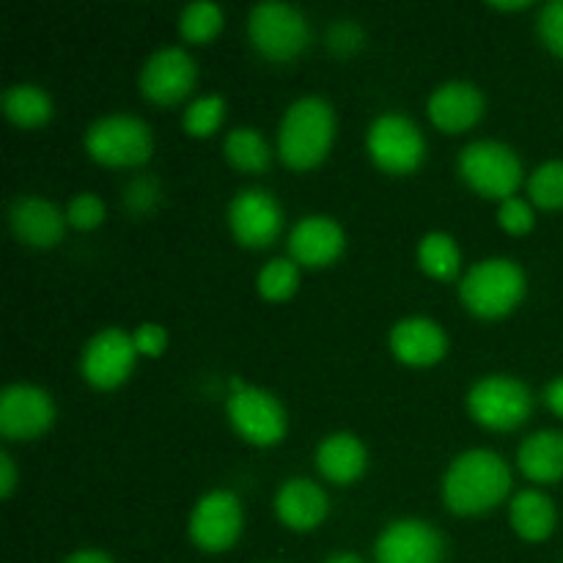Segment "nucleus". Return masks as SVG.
<instances>
[{
    "mask_svg": "<svg viewBox=\"0 0 563 563\" xmlns=\"http://www.w3.org/2000/svg\"><path fill=\"white\" fill-rule=\"evenodd\" d=\"M344 251V231L333 218L311 214L302 218L289 234V253L297 264L306 267H324L333 264Z\"/></svg>",
    "mask_w": 563,
    "mask_h": 563,
    "instance_id": "f3484780",
    "label": "nucleus"
},
{
    "mask_svg": "<svg viewBox=\"0 0 563 563\" xmlns=\"http://www.w3.org/2000/svg\"><path fill=\"white\" fill-rule=\"evenodd\" d=\"M152 130L126 113L104 115L86 130V152L110 168H132L152 157Z\"/></svg>",
    "mask_w": 563,
    "mask_h": 563,
    "instance_id": "20e7f679",
    "label": "nucleus"
},
{
    "mask_svg": "<svg viewBox=\"0 0 563 563\" xmlns=\"http://www.w3.org/2000/svg\"><path fill=\"white\" fill-rule=\"evenodd\" d=\"M132 341H135V350L137 355H146V357H157L163 355L165 344H168V335L159 324H141V328L132 333Z\"/></svg>",
    "mask_w": 563,
    "mask_h": 563,
    "instance_id": "f704fd0d",
    "label": "nucleus"
},
{
    "mask_svg": "<svg viewBox=\"0 0 563 563\" xmlns=\"http://www.w3.org/2000/svg\"><path fill=\"white\" fill-rule=\"evenodd\" d=\"M229 418L236 434L253 445H275L286 434V410L280 401L251 385L229 396Z\"/></svg>",
    "mask_w": 563,
    "mask_h": 563,
    "instance_id": "1a4fd4ad",
    "label": "nucleus"
},
{
    "mask_svg": "<svg viewBox=\"0 0 563 563\" xmlns=\"http://www.w3.org/2000/svg\"><path fill=\"white\" fill-rule=\"evenodd\" d=\"M539 36L563 58V0H553V3L544 5L542 14H539Z\"/></svg>",
    "mask_w": 563,
    "mask_h": 563,
    "instance_id": "2f4dec72",
    "label": "nucleus"
},
{
    "mask_svg": "<svg viewBox=\"0 0 563 563\" xmlns=\"http://www.w3.org/2000/svg\"><path fill=\"white\" fill-rule=\"evenodd\" d=\"M297 284H300V273H297V264L289 262V258H273L262 267L258 273L256 286L258 295L264 300H286L297 291Z\"/></svg>",
    "mask_w": 563,
    "mask_h": 563,
    "instance_id": "cd10ccee",
    "label": "nucleus"
},
{
    "mask_svg": "<svg viewBox=\"0 0 563 563\" xmlns=\"http://www.w3.org/2000/svg\"><path fill=\"white\" fill-rule=\"evenodd\" d=\"M9 223L16 240L31 247H53L64 240L66 214L42 196H22L11 203Z\"/></svg>",
    "mask_w": 563,
    "mask_h": 563,
    "instance_id": "dca6fc26",
    "label": "nucleus"
},
{
    "mask_svg": "<svg viewBox=\"0 0 563 563\" xmlns=\"http://www.w3.org/2000/svg\"><path fill=\"white\" fill-rule=\"evenodd\" d=\"M520 471L526 473L531 482L550 484L563 478V432H537L520 445Z\"/></svg>",
    "mask_w": 563,
    "mask_h": 563,
    "instance_id": "4be33fe9",
    "label": "nucleus"
},
{
    "mask_svg": "<svg viewBox=\"0 0 563 563\" xmlns=\"http://www.w3.org/2000/svg\"><path fill=\"white\" fill-rule=\"evenodd\" d=\"M229 223L236 242L247 247H267L275 242L284 225V212L273 192L262 187H247L234 196L229 207Z\"/></svg>",
    "mask_w": 563,
    "mask_h": 563,
    "instance_id": "f8f14e48",
    "label": "nucleus"
},
{
    "mask_svg": "<svg viewBox=\"0 0 563 563\" xmlns=\"http://www.w3.org/2000/svg\"><path fill=\"white\" fill-rule=\"evenodd\" d=\"M225 119L223 97H201L185 110V130L192 137H209Z\"/></svg>",
    "mask_w": 563,
    "mask_h": 563,
    "instance_id": "c756f323",
    "label": "nucleus"
},
{
    "mask_svg": "<svg viewBox=\"0 0 563 563\" xmlns=\"http://www.w3.org/2000/svg\"><path fill=\"white\" fill-rule=\"evenodd\" d=\"M531 201L542 209H563V163H544L528 179Z\"/></svg>",
    "mask_w": 563,
    "mask_h": 563,
    "instance_id": "c85d7f7f",
    "label": "nucleus"
},
{
    "mask_svg": "<svg viewBox=\"0 0 563 563\" xmlns=\"http://www.w3.org/2000/svg\"><path fill=\"white\" fill-rule=\"evenodd\" d=\"M335 135V115L324 99L302 97L286 110L278 130V154L297 170L313 168L328 157Z\"/></svg>",
    "mask_w": 563,
    "mask_h": 563,
    "instance_id": "f03ea898",
    "label": "nucleus"
},
{
    "mask_svg": "<svg viewBox=\"0 0 563 563\" xmlns=\"http://www.w3.org/2000/svg\"><path fill=\"white\" fill-rule=\"evenodd\" d=\"M135 341L124 330L108 328L99 330L86 344L80 357V372L93 388L110 390L124 383L135 368Z\"/></svg>",
    "mask_w": 563,
    "mask_h": 563,
    "instance_id": "9b49d317",
    "label": "nucleus"
},
{
    "mask_svg": "<svg viewBox=\"0 0 563 563\" xmlns=\"http://www.w3.org/2000/svg\"><path fill=\"white\" fill-rule=\"evenodd\" d=\"M460 174L482 196L506 201L520 187L522 165L520 157L509 146H504V143L476 141L462 148Z\"/></svg>",
    "mask_w": 563,
    "mask_h": 563,
    "instance_id": "39448f33",
    "label": "nucleus"
},
{
    "mask_svg": "<svg viewBox=\"0 0 563 563\" xmlns=\"http://www.w3.org/2000/svg\"><path fill=\"white\" fill-rule=\"evenodd\" d=\"M154 198H157V185H154L152 179H137L126 187V203H130L132 209H137V212L152 207Z\"/></svg>",
    "mask_w": 563,
    "mask_h": 563,
    "instance_id": "c9c22d12",
    "label": "nucleus"
},
{
    "mask_svg": "<svg viewBox=\"0 0 563 563\" xmlns=\"http://www.w3.org/2000/svg\"><path fill=\"white\" fill-rule=\"evenodd\" d=\"M14 484H16L14 460H11L9 451H0V495L9 498V495L14 493Z\"/></svg>",
    "mask_w": 563,
    "mask_h": 563,
    "instance_id": "e433bc0d",
    "label": "nucleus"
},
{
    "mask_svg": "<svg viewBox=\"0 0 563 563\" xmlns=\"http://www.w3.org/2000/svg\"><path fill=\"white\" fill-rule=\"evenodd\" d=\"M55 405L36 385H9L0 396V434L5 440H33L49 429Z\"/></svg>",
    "mask_w": 563,
    "mask_h": 563,
    "instance_id": "4468645a",
    "label": "nucleus"
},
{
    "mask_svg": "<svg viewBox=\"0 0 563 563\" xmlns=\"http://www.w3.org/2000/svg\"><path fill=\"white\" fill-rule=\"evenodd\" d=\"M533 396L528 390L526 383L515 377H506V374H495V377L478 379L476 385L467 394V410L476 418L482 427L498 429H515L520 423H526V418L531 416Z\"/></svg>",
    "mask_w": 563,
    "mask_h": 563,
    "instance_id": "0eeeda50",
    "label": "nucleus"
},
{
    "mask_svg": "<svg viewBox=\"0 0 563 563\" xmlns=\"http://www.w3.org/2000/svg\"><path fill=\"white\" fill-rule=\"evenodd\" d=\"M498 220L509 234H526V231L533 229V209L528 207V201L511 196L500 201Z\"/></svg>",
    "mask_w": 563,
    "mask_h": 563,
    "instance_id": "473e14b6",
    "label": "nucleus"
},
{
    "mask_svg": "<svg viewBox=\"0 0 563 563\" xmlns=\"http://www.w3.org/2000/svg\"><path fill=\"white\" fill-rule=\"evenodd\" d=\"M225 159L234 165L236 170H247V174H258L269 165L273 154H269L267 141L262 137V132H256L253 126H236L225 137Z\"/></svg>",
    "mask_w": 563,
    "mask_h": 563,
    "instance_id": "393cba45",
    "label": "nucleus"
},
{
    "mask_svg": "<svg viewBox=\"0 0 563 563\" xmlns=\"http://www.w3.org/2000/svg\"><path fill=\"white\" fill-rule=\"evenodd\" d=\"M328 495L311 478H289L278 489L275 498V511L280 522L291 531H311L328 517Z\"/></svg>",
    "mask_w": 563,
    "mask_h": 563,
    "instance_id": "aec40b11",
    "label": "nucleus"
},
{
    "mask_svg": "<svg viewBox=\"0 0 563 563\" xmlns=\"http://www.w3.org/2000/svg\"><path fill=\"white\" fill-rule=\"evenodd\" d=\"M64 563H113V559L99 553V550H77V553H71Z\"/></svg>",
    "mask_w": 563,
    "mask_h": 563,
    "instance_id": "58836bf2",
    "label": "nucleus"
},
{
    "mask_svg": "<svg viewBox=\"0 0 563 563\" xmlns=\"http://www.w3.org/2000/svg\"><path fill=\"white\" fill-rule=\"evenodd\" d=\"M251 42L264 58L291 60L311 42L306 16L289 3H258L247 20Z\"/></svg>",
    "mask_w": 563,
    "mask_h": 563,
    "instance_id": "423d86ee",
    "label": "nucleus"
},
{
    "mask_svg": "<svg viewBox=\"0 0 563 563\" xmlns=\"http://www.w3.org/2000/svg\"><path fill=\"white\" fill-rule=\"evenodd\" d=\"M526 295V273L511 258H487L473 264L460 286V297L471 313L484 319L506 317Z\"/></svg>",
    "mask_w": 563,
    "mask_h": 563,
    "instance_id": "7ed1b4c3",
    "label": "nucleus"
},
{
    "mask_svg": "<svg viewBox=\"0 0 563 563\" xmlns=\"http://www.w3.org/2000/svg\"><path fill=\"white\" fill-rule=\"evenodd\" d=\"M390 350L401 363L410 366H432L449 350V339H445L443 328L432 319L412 317L396 324L390 330Z\"/></svg>",
    "mask_w": 563,
    "mask_h": 563,
    "instance_id": "6ab92c4d",
    "label": "nucleus"
},
{
    "mask_svg": "<svg viewBox=\"0 0 563 563\" xmlns=\"http://www.w3.org/2000/svg\"><path fill=\"white\" fill-rule=\"evenodd\" d=\"M544 401H548V407L555 412V416L563 418V377L553 379V383L548 385V390H544Z\"/></svg>",
    "mask_w": 563,
    "mask_h": 563,
    "instance_id": "4c0bfd02",
    "label": "nucleus"
},
{
    "mask_svg": "<svg viewBox=\"0 0 563 563\" xmlns=\"http://www.w3.org/2000/svg\"><path fill=\"white\" fill-rule=\"evenodd\" d=\"M324 563H363V561L357 559V555H352V553H339V555H333V559H328Z\"/></svg>",
    "mask_w": 563,
    "mask_h": 563,
    "instance_id": "a19ab883",
    "label": "nucleus"
},
{
    "mask_svg": "<svg viewBox=\"0 0 563 563\" xmlns=\"http://www.w3.org/2000/svg\"><path fill=\"white\" fill-rule=\"evenodd\" d=\"M429 115L443 132L471 130L484 115V93L467 80L443 82L429 97Z\"/></svg>",
    "mask_w": 563,
    "mask_h": 563,
    "instance_id": "a211bd4d",
    "label": "nucleus"
},
{
    "mask_svg": "<svg viewBox=\"0 0 563 563\" xmlns=\"http://www.w3.org/2000/svg\"><path fill=\"white\" fill-rule=\"evenodd\" d=\"M66 220H69V225H75V229L80 231L97 229L104 220L102 198L93 196V192H80V196H75L69 201V207H66Z\"/></svg>",
    "mask_w": 563,
    "mask_h": 563,
    "instance_id": "7c9ffc66",
    "label": "nucleus"
},
{
    "mask_svg": "<svg viewBox=\"0 0 563 563\" xmlns=\"http://www.w3.org/2000/svg\"><path fill=\"white\" fill-rule=\"evenodd\" d=\"M363 44V31L357 27V22L352 20H339L328 33V47L333 49L335 55H350L355 53Z\"/></svg>",
    "mask_w": 563,
    "mask_h": 563,
    "instance_id": "72a5a7b5",
    "label": "nucleus"
},
{
    "mask_svg": "<svg viewBox=\"0 0 563 563\" xmlns=\"http://www.w3.org/2000/svg\"><path fill=\"white\" fill-rule=\"evenodd\" d=\"M242 533V504L234 493L203 495L190 515V539L203 553H223Z\"/></svg>",
    "mask_w": 563,
    "mask_h": 563,
    "instance_id": "9d476101",
    "label": "nucleus"
},
{
    "mask_svg": "<svg viewBox=\"0 0 563 563\" xmlns=\"http://www.w3.org/2000/svg\"><path fill=\"white\" fill-rule=\"evenodd\" d=\"M493 9H500V11H517V9H528V0H517V3H493Z\"/></svg>",
    "mask_w": 563,
    "mask_h": 563,
    "instance_id": "ea45409f",
    "label": "nucleus"
},
{
    "mask_svg": "<svg viewBox=\"0 0 563 563\" xmlns=\"http://www.w3.org/2000/svg\"><path fill=\"white\" fill-rule=\"evenodd\" d=\"M377 563H440L443 537L423 520L390 522L374 544Z\"/></svg>",
    "mask_w": 563,
    "mask_h": 563,
    "instance_id": "2eb2a0df",
    "label": "nucleus"
},
{
    "mask_svg": "<svg viewBox=\"0 0 563 563\" xmlns=\"http://www.w3.org/2000/svg\"><path fill=\"white\" fill-rule=\"evenodd\" d=\"M198 66L181 47L157 49L141 71V91L154 104H176L192 91Z\"/></svg>",
    "mask_w": 563,
    "mask_h": 563,
    "instance_id": "ddd939ff",
    "label": "nucleus"
},
{
    "mask_svg": "<svg viewBox=\"0 0 563 563\" xmlns=\"http://www.w3.org/2000/svg\"><path fill=\"white\" fill-rule=\"evenodd\" d=\"M511 528L520 533L526 542H542L555 531V506L548 495L537 489H526L511 500Z\"/></svg>",
    "mask_w": 563,
    "mask_h": 563,
    "instance_id": "5701e85b",
    "label": "nucleus"
},
{
    "mask_svg": "<svg viewBox=\"0 0 563 563\" xmlns=\"http://www.w3.org/2000/svg\"><path fill=\"white\" fill-rule=\"evenodd\" d=\"M368 154L388 174H410L427 154V141L410 119L399 113H385L368 126Z\"/></svg>",
    "mask_w": 563,
    "mask_h": 563,
    "instance_id": "6e6552de",
    "label": "nucleus"
},
{
    "mask_svg": "<svg viewBox=\"0 0 563 563\" xmlns=\"http://www.w3.org/2000/svg\"><path fill=\"white\" fill-rule=\"evenodd\" d=\"M317 465L328 482L352 484L366 471V449L361 440L350 432L330 434L322 440L317 451Z\"/></svg>",
    "mask_w": 563,
    "mask_h": 563,
    "instance_id": "412c9836",
    "label": "nucleus"
},
{
    "mask_svg": "<svg viewBox=\"0 0 563 563\" xmlns=\"http://www.w3.org/2000/svg\"><path fill=\"white\" fill-rule=\"evenodd\" d=\"M511 487L509 465L493 451H467L451 462L443 478V498L454 515H482L495 509Z\"/></svg>",
    "mask_w": 563,
    "mask_h": 563,
    "instance_id": "f257e3e1",
    "label": "nucleus"
},
{
    "mask_svg": "<svg viewBox=\"0 0 563 563\" xmlns=\"http://www.w3.org/2000/svg\"><path fill=\"white\" fill-rule=\"evenodd\" d=\"M220 27H223V9L218 3H207V0L185 5L179 16V31L187 42H209L218 36Z\"/></svg>",
    "mask_w": 563,
    "mask_h": 563,
    "instance_id": "bb28decb",
    "label": "nucleus"
},
{
    "mask_svg": "<svg viewBox=\"0 0 563 563\" xmlns=\"http://www.w3.org/2000/svg\"><path fill=\"white\" fill-rule=\"evenodd\" d=\"M3 113L16 126L33 130V126H42L44 121H49L53 102H49V93L44 88L31 86V82H20V86H11L3 93Z\"/></svg>",
    "mask_w": 563,
    "mask_h": 563,
    "instance_id": "b1692460",
    "label": "nucleus"
},
{
    "mask_svg": "<svg viewBox=\"0 0 563 563\" xmlns=\"http://www.w3.org/2000/svg\"><path fill=\"white\" fill-rule=\"evenodd\" d=\"M418 264H421L423 273H429L432 278L451 280L460 275L462 256L456 242L451 240L443 231H434V234H427L418 245Z\"/></svg>",
    "mask_w": 563,
    "mask_h": 563,
    "instance_id": "a878e982",
    "label": "nucleus"
}]
</instances>
